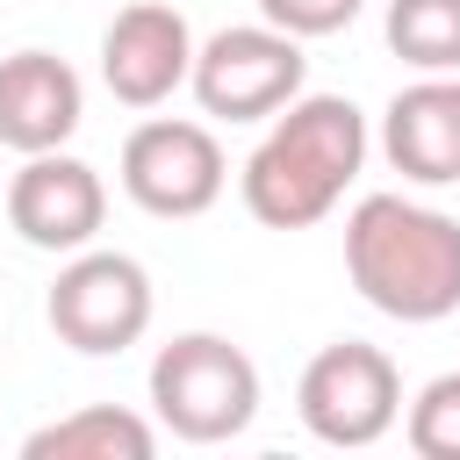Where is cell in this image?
I'll use <instances>...</instances> for the list:
<instances>
[{
  "mask_svg": "<svg viewBox=\"0 0 460 460\" xmlns=\"http://www.w3.org/2000/svg\"><path fill=\"white\" fill-rule=\"evenodd\" d=\"M7 223H14L22 244L72 259V252H86V244L101 237V223H108V187H101V172H93L86 158H72V151H36V158L7 180Z\"/></svg>",
  "mask_w": 460,
  "mask_h": 460,
  "instance_id": "8",
  "label": "cell"
},
{
  "mask_svg": "<svg viewBox=\"0 0 460 460\" xmlns=\"http://www.w3.org/2000/svg\"><path fill=\"white\" fill-rule=\"evenodd\" d=\"M43 316H50L58 345L108 359V352H122L151 331V273L129 252H72L65 273L50 280Z\"/></svg>",
  "mask_w": 460,
  "mask_h": 460,
  "instance_id": "6",
  "label": "cell"
},
{
  "mask_svg": "<svg viewBox=\"0 0 460 460\" xmlns=\"http://www.w3.org/2000/svg\"><path fill=\"white\" fill-rule=\"evenodd\" d=\"M410 453L417 460H460V374H438L410 402Z\"/></svg>",
  "mask_w": 460,
  "mask_h": 460,
  "instance_id": "14",
  "label": "cell"
},
{
  "mask_svg": "<svg viewBox=\"0 0 460 460\" xmlns=\"http://www.w3.org/2000/svg\"><path fill=\"white\" fill-rule=\"evenodd\" d=\"M295 410L309 424V438L323 446H374L395 417H402V374L381 345L367 338H338L323 345L309 367H302V388H295Z\"/></svg>",
  "mask_w": 460,
  "mask_h": 460,
  "instance_id": "5",
  "label": "cell"
},
{
  "mask_svg": "<svg viewBox=\"0 0 460 460\" xmlns=\"http://www.w3.org/2000/svg\"><path fill=\"white\" fill-rule=\"evenodd\" d=\"M345 273L381 316L438 323L460 309V223L402 194H367L345 216Z\"/></svg>",
  "mask_w": 460,
  "mask_h": 460,
  "instance_id": "2",
  "label": "cell"
},
{
  "mask_svg": "<svg viewBox=\"0 0 460 460\" xmlns=\"http://www.w3.org/2000/svg\"><path fill=\"white\" fill-rule=\"evenodd\" d=\"M367 158V115L345 93H295L244 158V208L266 230H309L338 208Z\"/></svg>",
  "mask_w": 460,
  "mask_h": 460,
  "instance_id": "1",
  "label": "cell"
},
{
  "mask_svg": "<svg viewBox=\"0 0 460 460\" xmlns=\"http://www.w3.org/2000/svg\"><path fill=\"white\" fill-rule=\"evenodd\" d=\"M388 50L417 72H460V0H388Z\"/></svg>",
  "mask_w": 460,
  "mask_h": 460,
  "instance_id": "13",
  "label": "cell"
},
{
  "mask_svg": "<svg viewBox=\"0 0 460 460\" xmlns=\"http://www.w3.org/2000/svg\"><path fill=\"white\" fill-rule=\"evenodd\" d=\"M151 410L187 446H223L259 417V367L216 331H187L151 359Z\"/></svg>",
  "mask_w": 460,
  "mask_h": 460,
  "instance_id": "3",
  "label": "cell"
},
{
  "mask_svg": "<svg viewBox=\"0 0 460 460\" xmlns=\"http://www.w3.org/2000/svg\"><path fill=\"white\" fill-rule=\"evenodd\" d=\"M79 72L50 50H14L0 58V151H65V137L79 129Z\"/></svg>",
  "mask_w": 460,
  "mask_h": 460,
  "instance_id": "10",
  "label": "cell"
},
{
  "mask_svg": "<svg viewBox=\"0 0 460 460\" xmlns=\"http://www.w3.org/2000/svg\"><path fill=\"white\" fill-rule=\"evenodd\" d=\"M230 165H223V144L208 122H187V115H151L122 137V187L144 216H201L216 208Z\"/></svg>",
  "mask_w": 460,
  "mask_h": 460,
  "instance_id": "7",
  "label": "cell"
},
{
  "mask_svg": "<svg viewBox=\"0 0 460 460\" xmlns=\"http://www.w3.org/2000/svg\"><path fill=\"white\" fill-rule=\"evenodd\" d=\"M151 453H158V431L137 410H115V402L72 410V417L22 438V460H151Z\"/></svg>",
  "mask_w": 460,
  "mask_h": 460,
  "instance_id": "12",
  "label": "cell"
},
{
  "mask_svg": "<svg viewBox=\"0 0 460 460\" xmlns=\"http://www.w3.org/2000/svg\"><path fill=\"white\" fill-rule=\"evenodd\" d=\"M359 7L367 0H259V14L273 22V29H288V36H338V29H352L359 22Z\"/></svg>",
  "mask_w": 460,
  "mask_h": 460,
  "instance_id": "15",
  "label": "cell"
},
{
  "mask_svg": "<svg viewBox=\"0 0 460 460\" xmlns=\"http://www.w3.org/2000/svg\"><path fill=\"white\" fill-rule=\"evenodd\" d=\"M381 151L402 180H424V187L460 180V79L424 72L417 86H402L381 115Z\"/></svg>",
  "mask_w": 460,
  "mask_h": 460,
  "instance_id": "11",
  "label": "cell"
},
{
  "mask_svg": "<svg viewBox=\"0 0 460 460\" xmlns=\"http://www.w3.org/2000/svg\"><path fill=\"white\" fill-rule=\"evenodd\" d=\"M101 79L122 108H158L194 79V36L187 14L165 0H129L115 7L108 36H101Z\"/></svg>",
  "mask_w": 460,
  "mask_h": 460,
  "instance_id": "9",
  "label": "cell"
},
{
  "mask_svg": "<svg viewBox=\"0 0 460 460\" xmlns=\"http://www.w3.org/2000/svg\"><path fill=\"white\" fill-rule=\"evenodd\" d=\"M309 79V58H302V36L259 22V29H216L201 50H194V101L201 115H223V122H266L280 115Z\"/></svg>",
  "mask_w": 460,
  "mask_h": 460,
  "instance_id": "4",
  "label": "cell"
}]
</instances>
